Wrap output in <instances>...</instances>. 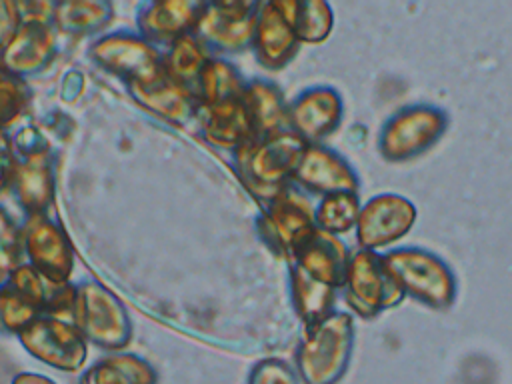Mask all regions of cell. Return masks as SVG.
Here are the masks:
<instances>
[{
  "instance_id": "d590c367",
  "label": "cell",
  "mask_w": 512,
  "mask_h": 384,
  "mask_svg": "<svg viewBox=\"0 0 512 384\" xmlns=\"http://www.w3.org/2000/svg\"><path fill=\"white\" fill-rule=\"evenodd\" d=\"M14 170V152L8 132H0V194L10 188Z\"/></svg>"
},
{
  "instance_id": "e0dca14e",
  "label": "cell",
  "mask_w": 512,
  "mask_h": 384,
  "mask_svg": "<svg viewBox=\"0 0 512 384\" xmlns=\"http://www.w3.org/2000/svg\"><path fill=\"white\" fill-rule=\"evenodd\" d=\"M344 118V100L340 92L326 84L302 90L288 102V130L306 144H322L334 134Z\"/></svg>"
},
{
  "instance_id": "d6986e66",
  "label": "cell",
  "mask_w": 512,
  "mask_h": 384,
  "mask_svg": "<svg viewBox=\"0 0 512 384\" xmlns=\"http://www.w3.org/2000/svg\"><path fill=\"white\" fill-rule=\"evenodd\" d=\"M126 90L140 108L168 124L182 126L196 118L198 100L194 90L172 80L164 70L150 80L126 84Z\"/></svg>"
},
{
  "instance_id": "4dcf8cb0",
  "label": "cell",
  "mask_w": 512,
  "mask_h": 384,
  "mask_svg": "<svg viewBox=\"0 0 512 384\" xmlns=\"http://www.w3.org/2000/svg\"><path fill=\"white\" fill-rule=\"evenodd\" d=\"M32 92L26 80L0 70V132L12 128L26 112Z\"/></svg>"
},
{
  "instance_id": "8fae6325",
  "label": "cell",
  "mask_w": 512,
  "mask_h": 384,
  "mask_svg": "<svg viewBox=\"0 0 512 384\" xmlns=\"http://www.w3.org/2000/svg\"><path fill=\"white\" fill-rule=\"evenodd\" d=\"M258 6L256 0L204 2L192 34L212 56L240 54L252 46Z\"/></svg>"
},
{
  "instance_id": "ffe728a7",
  "label": "cell",
  "mask_w": 512,
  "mask_h": 384,
  "mask_svg": "<svg viewBox=\"0 0 512 384\" xmlns=\"http://www.w3.org/2000/svg\"><path fill=\"white\" fill-rule=\"evenodd\" d=\"M200 0H150L136 10V32L154 46H168L192 34L198 22Z\"/></svg>"
},
{
  "instance_id": "83f0119b",
  "label": "cell",
  "mask_w": 512,
  "mask_h": 384,
  "mask_svg": "<svg viewBox=\"0 0 512 384\" xmlns=\"http://www.w3.org/2000/svg\"><path fill=\"white\" fill-rule=\"evenodd\" d=\"M210 56L212 54L194 34H186L162 50V70L172 80L194 90V84Z\"/></svg>"
},
{
  "instance_id": "8d00e7d4",
  "label": "cell",
  "mask_w": 512,
  "mask_h": 384,
  "mask_svg": "<svg viewBox=\"0 0 512 384\" xmlns=\"http://www.w3.org/2000/svg\"><path fill=\"white\" fill-rule=\"evenodd\" d=\"M10 384H56V382L38 372H18Z\"/></svg>"
},
{
  "instance_id": "cb8c5ba5",
  "label": "cell",
  "mask_w": 512,
  "mask_h": 384,
  "mask_svg": "<svg viewBox=\"0 0 512 384\" xmlns=\"http://www.w3.org/2000/svg\"><path fill=\"white\" fill-rule=\"evenodd\" d=\"M288 286L292 308L302 326H312L334 312L338 288L312 278L292 262L288 268Z\"/></svg>"
},
{
  "instance_id": "52a82bcc",
  "label": "cell",
  "mask_w": 512,
  "mask_h": 384,
  "mask_svg": "<svg viewBox=\"0 0 512 384\" xmlns=\"http://www.w3.org/2000/svg\"><path fill=\"white\" fill-rule=\"evenodd\" d=\"M450 124L448 112L434 104L396 110L380 128L378 152L386 162H408L434 148Z\"/></svg>"
},
{
  "instance_id": "9c48e42d",
  "label": "cell",
  "mask_w": 512,
  "mask_h": 384,
  "mask_svg": "<svg viewBox=\"0 0 512 384\" xmlns=\"http://www.w3.org/2000/svg\"><path fill=\"white\" fill-rule=\"evenodd\" d=\"M314 208L310 196L296 184L264 204L256 220L262 242L280 258L290 260L296 248L314 232Z\"/></svg>"
},
{
  "instance_id": "5b68a950",
  "label": "cell",
  "mask_w": 512,
  "mask_h": 384,
  "mask_svg": "<svg viewBox=\"0 0 512 384\" xmlns=\"http://www.w3.org/2000/svg\"><path fill=\"white\" fill-rule=\"evenodd\" d=\"M52 10L54 2H20L22 22L12 38L0 46V70L26 80L48 68L58 48Z\"/></svg>"
},
{
  "instance_id": "9a60e30c",
  "label": "cell",
  "mask_w": 512,
  "mask_h": 384,
  "mask_svg": "<svg viewBox=\"0 0 512 384\" xmlns=\"http://www.w3.org/2000/svg\"><path fill=\"white\" fill-rule=\"evenodd\" d=\"M294 6L296 0H264L258 6L250 50L258 64L268 70L284 68L300 50L292 20Z\"/></svg>"
},
{
  "instance_id": "7402d4cb",
  "label": "cell",
  "mask_w": 512,
  "mask_h": 384,
  "mask_svg": "<svg viewBox=\"0 0 512 384\" xmlns=\"http://www.w3.org/2000/svg\"><path fill=\"white\" fill-rule=\"evenodd\" d=\"M196 120L200 136L218 150L236 152L242 144L256 136L242 100L216 106H198Z\"/></svg>"
},
{
  "instance_id": "3957f363",
  "label": "cell",
  "mask_w": 512,
  "mask_h": 384,
  "mask_svg": "<svg viewBox=\"0 0 512 384\" xmlns=\"http://www.w3.org/2000/svg\"><path fill=\"white\" fill-rule=\"evenodd\" d=\"M14 170L10 190L26 216L48 214L56 198V164L46 136L36 126L10 134Z\"/></svg>"
},
{
  "instance_id": "e575fe53",
  "label": "cell",
  "mask_w": 512,
  "mask_h": 384,
  "mask_svg": "<svg viewBox=\"0 0 512 384\" xmlns=\"http://www.w3.org/2000/svg\"><path fill=\"white\" fill-rule=\"evenodd\" d=\"M22 22L20 2L0 0V46H4Z\"/></svg>"
},
{
  "instance_id": "484cf974",
  "label": "cell",
  "mask_w": 512,
  "mask_h": 384,
  "mask_svg": "<svg viewBox=\"0 0 512 384\" xmlns=\"http://www.w3.org/2000/svg\"><path fill=\"white\" fill-rule=\"evenodd\" d=\"M114 6L106 0H64L54 2L52 24L58 34L92 36L108 28Z\"/></svg>"
},
{
  "instance_id": "f1b7e54d",
  "label": "cell",
  "mask_w": 512,
  "mask_h": 384,
  "mask_svg": "<svg viewBox=\"0 0 512 384\" xmlns=\"http://www.w3.org/2000/svg\"><path fill=\"white\" fill-rule=\"evenodd\" d=\"M360 196L358 192H334L318 200L314 208L316 228L330 232L334 236L346 234L356 228L360 216Z\"/></svg>"
},
{
  "instance_id": "603a6c76",
  "label": "cell",
  "mask_w": 512,
  "mask_h": 384,
  "mask_svg": "<svg viewBox=\"0 0 512 384\" xmlns=\"http://www.w3.org/2000/svg\"><path fill=\"white\" fill-rule=\"evenodd\" d=\"M242 104L250 116L256 136H266L288 128V100L276 82L264 78L248 80L242 94Z\"/></svg>"
},
{
  "instance_id": "5bb4252c",
  "label": "cell",
  "mask_w": 512,
  "mask_h": 384,
  "mask_svg": "<svg viewBox=\"0 0 512 384\" xmlns=\"http://www.w3.org/2000/svg\"><path fill=\"white\" fill-rule=\"evenodd\" d=\"M418 210L412 200L396 192H382L368 198L354 228L356 244L362 250H382L404 238L416 224Z\"/></svg>"
},
{
  "instance_id": "ac0fdd59",
  "label": "cell",
  "mask_w": 512,
  "mask_h": 384,
  "mask_svg": "<svg viewBox=\"0 0 512 384\" xmlns=\"http://www.w3.org/2000/svg\"><path fill=\"white\" fill-rule=\"evenodd\" d=\"M48 282L22 262L0 282V330L18 334L40 314H44Z\"/></svg>"
},
{
  "instance_id": "6da1fadb",
  "label": "cell",
  "mask_w": 512,
  "mask_h": 384,
  "mask_svg": "<svg viewBox=\"0 0 512 384\" xmlns=\"http://www.w3.org/2000/svg\"><path fill=\"white\" fill-rule=\"evenodd\" d=\"M304 148L306 142L286 128L250 138L232 152V166L248 194L266 204L292 184Z\"/></svg>"
},
{
  "instance_id": "7c38bea8",
  "label": "cell",
  "mask_w": 512,
  "mask_h": 384,
  "mask_svg": "<svg viewBox=\"0 0 512 384\" xmlns=\"http://www.w3.org/2000/svg\"><path fill=\"white\" fill-rule=\"evenodd\" d=\"M16 336L32 358L60 372L80 370L88 356L86 338L64 318L40 314Z\"/></svg>"
},
{
  "instance_id": "1f68e13d",
  "label": "cell",
  "mask_w": 512,
  "mask_h": 384,
  "mask_svg": "<svg viewBox=\"0 0 512 384\" xmlns=\"http://www.w3.org/2000/svg\"><path fill=\"white\" fill-rule=\"evenodd\" d=\"M24 262L22 224L0 204V282Z\"/></svg>"
},
{
  "instance_id": "d4e9b609",
  "label": "cell",
  "mask_w": 512,
  "mask_h": 384,
  "mask_svg": "<svg viewBox=\"0 0 512 384\" xmlns=\"http://www.w3.org/2000/svg\"><path fill=\"white\" fill-rule=\"evenodd\" d=\"M158 372L146 358L132 352H112L88 366L78 384H156Z\"/></svg>"
},
{
  "instance_id": "277c9868",
  "label": "cell",
  "mask_w": 512,
  "mask_h": 384,
  "mask_svg": "<svg viewBox=\"0 0 512 384\" xmlns=\"http://www.w3.org/2000/svg\"><path fill=\"white\" fill-rule=\"evenodd\" d=\"M382 260L404 296L432 310H448L456 302L458 278L436 252L420 246H398L382 254Z\"/></svg>"
},
{
  "instance_id": "836d02e7",
  "label": "cell",
  "mask_w": 512,
  "mask_h": 384,
  "mask_svg": "<svg viewBox=\"0 0 512 384\" xmlns=\"http://www.w3.org/2000/svg\"><path fill=\"white\" fill-rule=\"evenodd\" d=\"M74 306H76V284L72 280L64 284H48L44 314L72 322Z\"/></svg>"
},
{
  "instance_id": "2e32d148",
  "label": "cell",
  "mask_w": 512,
  "mask_h": 384,
  "mask_svg": "<svg viewBox=\"0 0 512 384\" xmlns=\"http://www.w3.org/2000/svg\"><path fill=\"white\" fill-rule=\"evenodd\" d=\"M306 194L326 196L334 192H360V176L344 154L326 144H306L292 176Z\"/></svg>"
},
{
  "instance_id": "ba28073f",
  "label": "cell",
  "mask_w": 512,
  "mask_h": 384,
  "mask_svg": "<svg viewBox=\"0 0 512 384\" xmlns=\"http://www.w3.org/2000/svg\"><path fill=\"white\" fill-rule=\"evenodd\" d=\"M344 302L358 318L372 320L406 298L402 288L384 266L382 254L374 250H354L342 284Z\"/></svg>"
},
{
  "instance_id": "8992f818",
  "label": "cell",
  "mask_w": 512,
  "mask_h": 384,
  "mask_svg": "<svg viewBox=\"0 0 512 384\" xmlns=\"http://www.w3.org/2000/svg\"><path fill=\"white\" fill-rule=\"evenodd\" d=\"M72 322L86 342L102 350L120 352L132 340V320L126 306L98 280H82L76 284Z\"/></svg>"
},
{
  "instance_id": "44dd1931",
  "label": "cell",
  "mask_w": 512,
  "mask_h": 384,
  "mask_svg": "<svg viewBox=\"0 0 512 384\" xmlns=\"http://www.w3.org/2000/svg\"><path fill=\"white\" fill-rule=\"evenodd\" d=\"M350 256L352 252L340 236L314 228V232L296 248L290 262L300 266L312 278L342 288Z\"/></svg>"
},
{
  "instance_id": "4fadbf2b",
  "label": "cell",
  "mask_w": 512,
  "mask_h": 384,
  "mask_svg": "<svg viewBox=\"0 0 512 384\" xmlns=\"http://www.w3.org/2000/svg\"><path fill=\"white\" fill-rule=\"evenodd\" d=\"M24 262H28L48 284L70 282L74 270V248L62 224L48 214L26 216L22 224Z\"/></svg>"
},
{
  "instance_id": "d6a6232c",
  "label": "cell",
  "mask_w": 512,
  "mask_h": 384,
  "mask_svg": "<svg viewBox=\"0 0 512 384\" xmlns=\"http://www.w3.org/2000/svg\"><path fill=\"white\" fill-rule=\"evenodd\" d=\"M248 384H300V378L286 360L264 358L252 366Z\"/></svg>"
},
{
  "instance_id": "7a4b0ae2",
  "label": "cell",
  "mask_w": 512,
  "mask_h": 384,
  "mask_svg": "<svg viewBox=\"0 0 512 384\" xmlns=\"http://www.w3.org/2000/svg\"><path fill=\"white\" fill-rule=\"evenodd\" d=\"M354 348V318L334 310L324 320L302 326L294 358L302 384H338L346 374Z\"/></svg>"
},
{
  "instance_id": "4316f807",
  "label": "cell",
  "mask_w": 512,
  "mask_h": 384,
  "mask_svg": "<svg viewBox=\"0 0 512 384\" xmlns=\"http://www.w3.org/2000/svg\"><path fill=\"white\" fill-rule=\"evenodd\" d=\"M246 82L248 80L230 60L224 56H210L194 84L198 106H216L242 100Z\"/></svg>"
},
{
  "instance_id": "30bf717a",
  "label": "cell",
  "mask_w": 512,
  "mask_h": 384,
  "mask_svg": "<svg viewBox=\"0 0 512 384\" xmlns=\"http://www.w3.org/2000/svg\"><path fill=\"white\" fill-rule=\"evenodd\" d=\"M88 58L124 84L144 82L162 72V50L132 30H114L96 36Z\"/></svg>"
},
{
  "instance_id": "f546056e",
  "label": "cell",
  "mask_w": 512,
  "mask_h": 384,
  "mask_svg": "<svg viewBox=\"0 0 512 384\" xmlns=\"http://www.w3.org/2000/svg\"><path fill=\"white\" fill-rule=\"evenodd\" d=\"M292 20L300 44H320L334 28V10L324 0H296Z\"/></svg>"
}]
</instances>
